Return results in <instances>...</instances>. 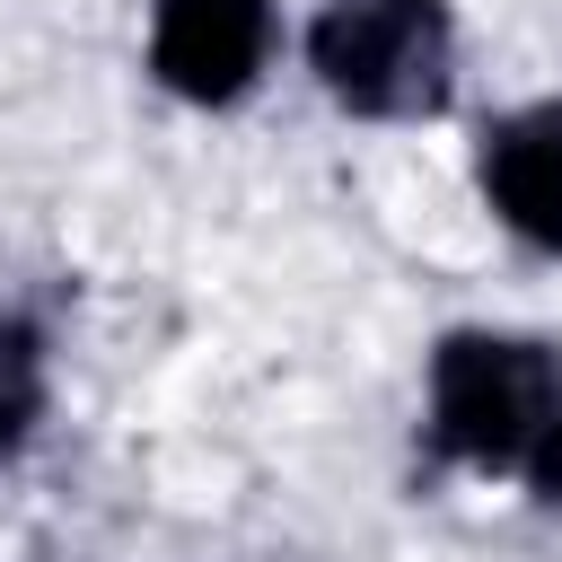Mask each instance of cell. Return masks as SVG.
Segmentation results:
<instances>
[{
	"label": "cell",
	"instance_id": "6da1fadb",
	"mask_svg": "<svg viewBox=\"0 0 562 562\" xmlns=\"http://www.w3.org/2000/svg\"><path fill=\"white\" fill-rule=\"evenodd\" d=\"M422 430L439 465L518 474L536 501H562V351L492 325L439 334Z\"/></svg>",
	"mask_w": 562,
	"mask_h": 562
},
{
	"label": "cell",
	"instance_id": "7a4b0ae2",
	"mask_svg": "<svg viewBox=\"0 0 562 562\" xmlns=\"http://www.w3.org/2000/svg\"><path fill=\"white\" fill-rule=\"evenodd\" d=\"M307 70L360 123H422L457 88V18L448 0H325Z\"/></svg>",
	"mask_w": 562,
	"mask_h": 562
},
{
	"label": "cell",
	"instance_id": "3957f363",
	"mask_svg": "<svg viewBox=\"0 0 562 562\" xmlns=\"http://www.w3.org/2000/svg\"><path fill=\"white\" fill-rule=\"evenodd\" d=\"M272 61V0H158L149 70L184 105H237Z\"/></svg>",
	"mask_w": 562,
	"mask_h": 562
},
{
	"label": "cell",
	"instance_id": "277c9868",
	"mask_svg": "<svg viewBox=\"0 0 562 562\" xmlns=\"http://www.w3.org/2000/svg\"><path fill=\"white\" fill-rule=\"evenodd\" d=\"M474 184L518 246L562 255V105H518V114L483 123Z\"/></svg>",
	"mask_w": 562,
	"mask_h": 562
},
{
	"label": "cell",
	"instance_id": "5b68a950",
	"mask_svg": "<svg viewBox=\"0 0 562 562\" xmlns=\"http://www.w3.org/2000/svg\"><path fill=\"white\" fill-rule=\"evenodd\" d=\"M35 413H44V325L9 307L0 316V457L26 448Z\"/></svg>",
	"mask_w": 562,
	"mask_h": 562
}]
</instances>
